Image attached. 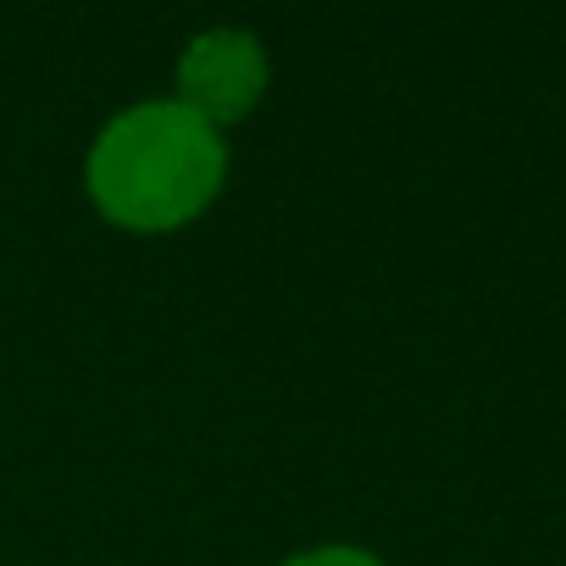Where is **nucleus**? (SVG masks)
Listing matches in <instances>:
<instances>
[{"label": "nucleus", "mask_w": 566, "mask_h": 566, "mask_svg": "<svg viewBox=\"0 0 566 566\" xmlns=\"http://www.w3.org/2000/svg\"><path fill=\"white\" fill-rule=\"evenodd\" d=\"M228 178V145L178 101L117 112L84 161L90 200L128 233H172L195 222Z\"/></svg>", "instance_id": "obj_1"}, {"label": "nucleus", "mask_w": 566, "mask_h": 566, "mask_svg": "<svg viewBox=\"0 0 566 566\" xmlns=\"http://www.w3.org/2000/svg\"><path fill=\"white\" fill-rule=\"evenodd\" d=\"M266 73V45L250 29H206L178 56V106L222 134L261 106Z\"/></svg>", "instance_id": "obj_2"}, {"label": "nucleus", "mask_w": 566, "mask_h": 566, "mask_svg": "<svg viewBox=\"0 0 566 566\" xmlns=\"http://www.w3.org/2000/svg\"><path fill=\"white\" fill-rule=\"evenodd\" d=\"M283 566H384L373 549H356V544H323V549H306V555H290Z\"/></svg>", "instance_id": "obj_3"}]
</instances>
